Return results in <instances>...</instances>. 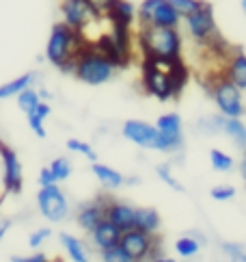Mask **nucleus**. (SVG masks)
I'll return each instance as SVG.
<instances>
[{"label": "nucleus", "mask_w": 246, "mask_h": 262, "mask_svg": "<svg viewBox=\"0 0 246 262\" xmlns=\"http://www.w3.org/2000/svg\"><path fill=\"white\" fill-rule=\"evenodd\" d=\"M50 171L56 178V182L67 180V178L71 176V163H69V158H56V161H52Z\"/></svg>", "instance_id": "obj_29"}, {"label": "nucleus", "mask_w": 246, "mask_h": 262, "mask_svg": "<svg viewBox=\"0 0 246 262\" xmlns=\"http://www.w3.org/2000/svg\"><path fill=\"white\" fill-rule=\"evenodd\" d=\"M240 176H242V180L246 184V152H244V158H242V163H240Z\"/></svg>", "instance_id": "obj_40"}, {"label": "nucleus", "mask_w": 246, "mask_h": 262, "mask_svg": "<svg viewBox=\"0 0 246 262\" xmlns=\"http://www.w3.org/2000/svg\"><path fill=\"white\" fill-rule=\"evenodd\" d=\"M199 249H201V243H199V238H194V236H182V238H177V243H175V251L182 258L196 256Z\"/></svg>", "instance_id": "obj_25"}, {"label": "nucleus", "mask_w": 246, "mask_h": 262, "mask_svg": "<svg viewBox=\"0 0 246 262\" xmlns=\"http://www.w3.org/2000/svg\"><path fill=\"white\" fill-rule=\"evenodd\" d=\"M87 41L82 39V33L69 29L65 22L52 26L48 46H45V57L52 65H56L63 72H73V63L78 54L87 48Z\"/></svg>", "instance_id": "obj_1"}, {"label": "nucleus", "mask_w": 246, "mask_h": 262, "mask_svg": "<svg viewBox=\"0 0 246 262\" xmlns=\"http://www.w3.org/2000/svg\"><path fill=\"white\" fill-rule=\"evenodd\" d=\"M115 65H112L100 50H95L93 46H87L80 54L78 59L73 63V74L76 78L87 82V85H104V82H108L112 78V74H115Z\"/></svg>", "instance_id": "obj_3"}, {"label": "nucleus", "mask_w": 246, "mask_h": 262, "mask_svg": "<svg viewBox=\"0 0 246 262\" xmlns=\"http://www.w3.org/2000/svg\"><path fill=\"white\" fill-rule=\"evenodd\" d=\"M231 262H238V260H231Z\"/></svg>", "instance_id": "obj_45"}, {"label": "nucleus", "mask_w": 246, "mask_h": 262, "mask_svg": "<svg viewBox=\"0 0 246 262\" xmlns=\"http://www.w3.org/2000/svg\"><path fill=\"white\" fill-rule=\"evenodd\" d=\"M0 156H3V167H5V191L20 193L24 184V173H22V163L17 158L15 149L0 141Z\"/></svg>", "instance_id": "obj_12"}, {"label": "nucleus", "mask_w": 246, "mask_h": 262, "mask_svg": "<svg viewBox=\"0 0 246 262\" xmlns=\"http://www.w3.org/2000/svg\"><path fill=\"white\" fill-rule=\"evenodd\" d=\"M93 173H95L97 180L106 186V189H119V186L126 184V178H123L117 169H112L108 165H102V163H93Z\"/></svg>", "instance_id": "obj_21"}, {"label": "nucleus", "mask_w": 246, "mask_h": 262, "mask_svg": "<svg viewBox=\"0 0 246 262\" xmlns=\"http://www.w3.org/2000/svg\"><path fill=\"white\" fill-rule=\"evenodd\" d=\"M11 262H50L43 254H33V256H13Z\"/></svg>", "instance_id": "obj_36"}, {"label": "nucleus", "mask_w": 246, "mask_h": 262, "mask_svg": "<svg viewBox=\"0 0 246 262\" xmlns=\"http://www.w3.org/2000/svg\"><path fill=\"white\" fill-rule=\"evenodd\" d=\"M39 102H41L39 91H35L33 87H28V89H24L22 93H17V106H20L22 113H26V115L33 113Z\"/></svg>", "instance_id": "obj_24"}, {"label": "nucleus", "mask_w": 246, "mask_h": 262, "mask_svg": "<svg viewBox=\"0 0 246 262\" xmlns=\"http://www.w3.org/2000/svg\"><path fill=\"white\" fill-rule=\"evenodd\" d=\"M106 202H108V198L100 195L97 200L82 204L80 208H78V214H76V219H78V226H80L82 230L91 232L102 219H106V217H104V208H106Z\"/></svg>", "instance_id": "obj_15"}, {"label": "nucleus", "mask_w": 246, "mask_h": 262, "mask_svg": "<svg viewBox=\"0 0 246 262\" xmlns=\"http://www.w3.org/2000/svg\"><path fill=\"white\" fill-rule=\"evenodd\" d=\"M210 195L216 202H229V200H233L235 189H233V186H229V184H218V186H214Z\"/></svg>", "instance_id": "obj_31"}, {"label": "nucleus", "mask_w": 246, "mask_h": 262, "mask_svg": "<svg viewBox=\"0 0 246 262\" xmlns=\"http://www.w3.org/2000/svg\"><path fill=\"white\" fill-rule=\"evenodd\" d=\"M123 137L128 141L136 143L138 147H145V149H156V152H168L164 139L160 137L158 128L147 124V121H140V119H128L121 128Z\"/></svg>", "instance_id": "obj_9"}, {"label": "nucleus", "mask_w": 246, "mask_h": 262, "mask_svg": "<svg viewBox=\"0 0 246 262\" xmlns=\"http://www.w3.org/2000/svg\"><path fill=\"white\" fill-rule=\"evenodd\" d=\"M37 206H39L41 214L52 223H59L67 217L69 212V204L65 193L61 191L59 184H50V186H41L37 193Z\"/></svg>", "instance_id": "obj_10"}, {"label": "nucleus", "mask_w": 246, "mask_h": 262, "mask_svg": "<svg viewBox=\"0 0 246 262\" xmlns=\"http://www.w3.org/2000/svg\"><path fill=\"white\" fill-rule=\"evenodd\" d=\"M50 184H56V178L52 176L50 167H43L39 171V186H50Z\"/></svg>", "instance_id": "obj_35"}, {"label": "nucleus", "mask_w": 246, "mask_h": 262, "mask_svg": "<svg viewBox=\"0 0 246 262\" xmlns=\"http://www.w3.org/2000/svg\"><path fill=\"white\" fill-rule=\"evenodd\" d=\"M61 13H63V22L78 33H82L93 20H97L102 15L89 5V0H63Z\"/></svg>", "instance_id": "obj_11"}, {"label": "nucleus", "mask_w": 246, "mask_h": 262, "mask_svg": "<svg viewBox=\"0 0 246 262\" xmlns=\"http://www.w3.org/2000/svg\"><path fill=\"white\" fill-rule=\"evenodd\" d=\"M158 228H160V214L156 208H136L134 230H140L145 234H158Z\"/></svg>", "instance_id": "obj_19"}, {"label": "nucleus", "mask_w": 246, "mask_h": 262, "mask_svg": "<svg viewBox=\"0 0 246 262\" xmlns=\"http://www.w3.org/2000/svg\"><path fill=\"white\" fill-rule=\"evenodd\" d=\"M244 137H246V124H244Z\"/></svg>", "instance_id": "obj_44"}, {"label": "nucleus", "mask_w": 246, "mask_h": 262, "mask_svg": "<svg viewBox=\"0 0 246 262\" xmlns=\"http://www.w3.org/2000/svg\"><path fill=\"white\" fill-rule=\"evenodd\" d=\"M140 26H160V29H177L182 17L168 5V0H143L136 11Z\"/></svg>", "instance_id": "obj_7"}, {"label": "nucleus", "mask_w": 246, "mask_h": 262, "mask_svg": "<svg viewBox=\"0 0 246 262\" xmlns=\"http://www.w3.org/2000/svg\"><path fill=\"white\" fill-rule=\"evenodd\" d=\"M26 119H28V126H31V130H33V133H35L37 137H39V139H43V137H45L43 119H39V117H37L35 113H28V115H26Z\"/></svg>", "instance_id": "obj_34"}, {"label": "nucleus", "mask_w": 246, "mask_h": 262, "mask_svg": "<svg viewBox=\"0 0 246 262\" xmlns=\"http://www.w3.org/2000/svg\"><path fill=\"white\" fill-rule=\"evenodd\" d=\"M119 245L134 262H154L160 258V236L158 234H145L140 230H128L121 234Z\"/></svg>", "instance_id": "obj_4"}, {"label": "nucleus", "mask_w": 246, "mask_h": 262, "mask_svg": "<svg viewBox=\"0 0 246 262\" xmlns=\"http://www.w3.org/2000/svg\"><path fill=\"white\" fill-rule=\"evenodd\" d=\"M210 93H212V98L216 102V106H218V111H220V115H225V117H240L242 119V115L246 113L242 91L235 87L233 82L225 76V74L212 82Z\"/></svg>", "instance_id": "obj_5"}, {"label": "nucleus", "mask_w": 246, "mask_h": 262, "mask_svg": "<svg viewBox=\"0 0 246 262\" xmlns=\"http://www.w3.org/2000/svg\"><path fill=\"white\" fill-rule=\"evenodd\" d=\"M235 260H238V262H246V254H244V251H242V254H240L238 258H235Z\"/></svg>", "instance_id": "obj_42"}, {"label": "nucleus", "mask_w": 246, "mask_h": 262, "mask_svg": "<svg viewBox=\"0 0 246 262\" xmlns=\"http://www.w3.org/2000/svg\"><path fill=\"white\" fill-rule=\"evenodd\" d=\"M240 5H242V11H244V15H246V0H240Z\"/></svg>", "instance_id": "obj_43"}, {"label": "nucleus", "mask_w": 246, "mask_h": 262, "mask_svg": "<svg viewBox=\"0 0 246 262\" xmlns=\"http://www.w3.org/2000/svg\"><path fill=\"white\" fill-rule=\"evenodd\" d=\"M210 163H212V167L216 171H223V173L233 169V158L229 154L220 152V149H212L210 152Z\"/></svg>", "instance_id": "obj_26"}, {"label": "nucleus", "mask_w": 246, "mask_h": 262, "mask_svg": "<svg viewBox=\"0 0 246 262\" xmlns=\"http://www.w3.org/2000/svg\"><path fill=\"white\" fill-rule=\"evenodd\" d=\"M59 241H61V245L65 247L67 256L73 262H89V249L84 247V243L80 238H76V236H71V234L63 232L61 236H59Z\"/></svg>", "instance_id": "obj_20"}, {"label": "nucleus", "mask_w": 246, "mask_h": 262, "mask_svg": "<svg viewBox=\"0 0 246 262\" xmlns=\"http://www.w3.org/2000/svg\"><path fill=\"white\" fill-rule=\"evenodd\" d=\"M67 149H69V152H76V154H84L89 161H97L95 149H93L89 143L78 141V139H69V141H67Z\"/></svg>", "instance_id": "obj_30"}, {"label": "nucleus", "mask_w": 246, "mask_h": 262, "mask_svg": "<svg viewBox=\"0 0 246 262\" xmlns=\"http://www.w3.org/2000/svg\"><path fill=\"white\" fill-rule=\"evenodd\" d=\"M201 3H203V0H168V5L175 9L177 15L182 17V20H184V17H188L190 13H194L196 9L201 7Z\"/></svg>", "instance_id": "obj_28"}, {"label": "nucleus", "mask_w": 246, "mask_h": 262, "mask_svg": "<svg viewBox=\"0 0 246 262\" xmlns=\"http://www.w3.org/2000/svg\"><path fill=\"white\" fill-rule=\"evenodd\" d=\"M154 262H175L173 258H164V256H160V258H156Z\"/></svg>", "instance_id": "obj_41"}, {"label": "nucleus", "mask_w": 246, "mask_h": 262, "mask_svg": "<svg viewBox=\"0 0 246 262\" xmlns=\"http://www.w3.org/2000/svg\"><path fill=\"white\" fill-rule=\"evenodd\" d=\"M100 256H102V262H134L126 254V249H123L119 243L117 245H112V247H108V249H102Z\"/></svg>", "instance_id": "obj_27"}, {"label": "nucleus", "mask_w": 246, "mask_h": 262, "mask_svg": "<svg viewBox=\"0 0 246 262\" xmlns=\"http://www.w3.org/2000/svg\"><path fill=\"white\" fill-rule=\"evenodd\" d=\"M33 113L37 115V117H39V119H45V117H48L50 113H52V108H50V104H48V102H39V104H37V108L33 111Z\"/></svg>", "instance_id": "obj_37"}, {"label": "nucleus", "mask_w": 246, "mask_h": 262, "mask_svg": "<svg viewBox=\"0 0 246 262\" xmlns=\"http://www.w3.org/2000/svg\"><path fill=\"white\" fill-rule=\"evenodd\" d=\"M156 128H158L160 137L164 139L168 152H177V149L182 147V119H179L177 113L160 115L156 121Z\"/></svg>", "instance_id": "obj_13"}, {"label": "nucleus", "mask_w": 246, "mask_h": 262, "mask_svg": "<svg viewBox=\"0 0 246 262\" xmlns=\"http://www.w3.org/2000/svg\"><path fill=\"white\" fill-rule=\"evenodd\" d=\"M156 171H158L160 178H162V182H166L168 186H171V189H175V191H184V186L179 184L175 178L171 176V171H168V165H158V167H156Z\"/></svg>", "instance_id": "obj_33"}, {"label": "nucleus", "mask_w": 246, "mask_h": 262, "mask_svg": "<svg viewBox=\"0 0 246 262\" xmlns=\"http://www.w3.org/2000/svg\"><path fill=\"white\" fill-rule=\"evenodd\" d=\"M220 133L231 137L240 147H246V137H244V124L240 117H225L223 115V128Z\"/></svg>", "instance_id": "obj_23"}, {"label": "nucleus", "mask_w": 246, "mask_h": 262, "mask_svg": "<svg viewBox=\"0 0 246 262\" xmlns=\"http://www.w3.org/2000/svg\"><path fill=\"white\" fill-rule=\"evenodd\" d=\"M110 3H112V0H89V5L95 9L97 13H106V9L110 7Z\"/></svg>", "instance_id": "obj_38"}, {"label": "nucleus", "mask_w": 246, "mask_h": 262, "mask_svg": "<svg viewBox=\"0 0 246 262\" xmlns=\"http://www.w3.org/2000/svg\"><path fill=\"white\" fill-rule=\"evenodd\" d=\"M104 217H106L110 223H115L121 232H128V230H134L136 208H132V206L126 204V202L108 200L106 208H104Z\"/></svg>", "instance_id": "obj_14"}, {"label": "nucleus", "mask_w": 246, "mask_h": 262, "mask_svg": "<svg viewBox=\"0 0 246 262\" xmlns=\"http://www.w3.org/2000/svg\"><path fill=\"white\" fill-rule=\"evenodd\" d=\"M145 59L156 63H171L182 59V35L177 29H160V26H140L138 35Z\"/></svg>", "instance_id": "obj_2"}, {"label": "nucleus", "mask_w": 246, "mask_h": 262, "mask_svg": "<svg viewBox=\"0 0 246 262\" xmlns=\"http://www.w3.org/2000/svg\"><path fill=\"white\" fill-rule=\"evenodd\" d=\"M50 236H52V230H48V228H39V230H35L31 236H28V245H31V247H41Z\"/></svg>", "instance_id": "obj_32"}, {"label": "nucleus", "mask_w": 246, "mask_h": 262, "mask_svg": "<svg viewBox=\"0 0 246 262\" xmlns=\"http://www.w3.org/2000/svg\"><path fill=\"white\" fill-rule=\"evenodd\" d=\"M104 15L115 26H126V29H130V24L134 22V17H136V9L132 3H128V0H112Z\"/></svg>", "instance_id": "obj_18"}, {"label": "nucleus", "mask_w": 246, "mask_h": 262, "mask_svg": "<svg viewBox=\"0 0 246 262\" xmlns=\"http://www.w3.org/2000/svg\"><path fill=\"white\" fill-rule=\"evenodd\" d=\"M9 228H11V219H3V221H0V241L5 238V234L9 232Z\"/></svg>", "instance_id": "obj_39"}, {"label": "nucleus", "mask_w": 246, "mask_h": 262, "mask_svg": "<svg viewBox=\"0 0 246 262\" xmlns=\"http://www.w3.org/2000/svg\"><path fill=\"white\" fill-rule=\"evenodd\" d=\"M186 20V29L188 35L192 37L196 43L207 46L216 35H218V29H216V20H214V7L210 3H201V7L196 9L194 13H190Z\"/></svg>", "instance_id": "obj_8"}, {"label": "nucleus", "mask_w": 246, "mask_h": 262, "mask_svg": "<svg viewBox=\"0 0 246 262\" xmlns=\"http://www.w3.org/2000/svg\"><path fill=\"white\" fill-rule=\"evenodd\" d=\"M89 234H91V243L102 251V249H108L112 245H117L123 232L115 226V223H110L108 219H102Z\"/></svg>", "instance_id": "obj_16"}, {"label": "nucleus", "mask_w": 246, "mask_h": 262, "mask_svg": "<svg viewBox=\"0 0 246 262\" xmlns=\"http://www.w3.org/2000/svg\"><path fill=\"white\" fill-rule=\"evenodd\" d=\"M35 78H37L35 74H33V72H28V74H22V76H17V78H13V80L5 82V85H0V100L13 98V96H17V93H22L24 89L33 87Z\"/></svg>", "instance_id": "obj_22"}, {"label": "nucleus", "mask_w": 246, "mask_h": 262, "mask_svg": "<svg viewBox=\"0 0 246 262\" xmlns=\"http://www.w3.org/2000/svg\"><path fill=\"white\" fill-rule=\"evenodd\" d=\"M143 87L149 96H154L160 102H168L179 96L173 87L171 78H168L166 65L149 61V59H145V63H143Z\"/></svg>", "instance_id": "obj_6"}, {"label": "nucleus", "mask_w": 246, "mask_h": 262, "mask_svg": "<svg viewBox=\"0 0 246 262\" xmlns=\"http://www.w3.org/2000/svg\"><path fill=\"white\" fill-rule=\"evenodd\" d=\"M225 76L229 78L240 91H246V54L242 50H231L227 57Z\"/></svg>", "instance_id": "obj_17"}]
</instances>
